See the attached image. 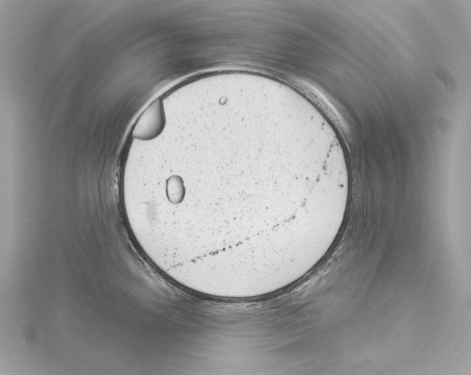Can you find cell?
I'll return each instance as SVG.
<instances>
[{"label":"cell","instance_id":"2","mask_svg":"<svg viewBox=\"0 0 471 375\" xmlns=\"http://www.w3.org/2000/svg\"><path fill=\"white\" fill-rule=\"evenodd\" d=\"M263 295H264V294H263ZM263 295H260V296H263ZM207 296H210V295H207ZM253 296V297H257V296ZM214 297H219V296H214ZM253 297H247V298H253ZM219 298H228V297H219Z\"/></svg>","mask_w":471,"mask_h":375},{"label":"cell","instance_id":"1","mask_svg":"<svg viewBox=\"0 0 471 375\" xmlns=\"http://www.w3.org/2000/svg\"><path fill=\"white\" fill-rule=\"evenodd\" d=\"M164 124L162 104L160 100H155L137 122L134 130V137L140 140H152L161 134Z\"/></svg>","mask_w":471,"mask_h":375}]
</instances>
